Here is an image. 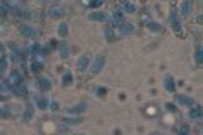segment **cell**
Instances as JSON below:
<instances>
[{
	"instance_id": "19",
	"label": "cell",
	"mask_w": 203,
	"mask_h": 135,
	"mask_svg": "<svg viewBox=\"0 0 203 135\" xmlns=\"http://www.w3.org/2000/svg\"><path fill=\"white\" fill-rule=\"evenodd\" d=\"M105 37L109 41H115V39H117V36L114 34V27H107L105 29Z\"/></svg>"
},
{
	"instance_id": "21",
	"label": "cell",
	"mask_w": 203,
	"mask_h": 135,
	"mask_svg": "<svg viewBox=\"0 0 203 135\" xmlns=\"http://www.w3.org/2000/svg\"><path fill=\"white\" fill-rule=\"evenodd\" d=\"M31 54H32V56H39V54H43V48H41L39 44H34L31 48Z\"/></svg>"
},
{
	"instance_id": "36",
	"label": "cell",
	"mask_w": 203,
	"mask_h": 135,
	"mask_svg": "<svg viewBox=\"0 0 203 135\" xmlns=\"http://www.w3.org/2000/svg\"><path fill=\"white\" fill-rule=\"evenodd\" d=\"M53 2H58V0H53Z\"/></svg>"
},
{
	"instance_id": "24",
	"label": "cell",
	"mask_w": 203,
	"mask_h": 135,
	"mask_svg": "<svg viewBox=\"0 0 203 135\" xmlns=\"http://www.w3.org/2000/svg\"><path fill=\"white\" fill-rule=\"evenodd\" d=\"M147 29H149V31H152V32H159L161 31V25L156 24V22H149L147 24Z\"/></svg>"
},
{
	"instance_id": "28",
	"label": "cell",
	"mask_w": 203,
	"mask_h": 135,
	"mask_svg": "<svg viewBox=\"0 0 203 135\" xmlns=\"http://www.w3.org/2000/svg\"><path fill=\"white\" fill-rule=\"evenodd\" d=\"M64 122H66V123H69V125H78V123H80V118H64Z\"/></svg>"
},
{
	"instance_id": "3",
	"label": "cell",
	"mask_w": 203,
	"mask_h": 135,
	"mask_svg": "<svg viewBox=\"0 0 203 135\" xmlns=\"http://www.w3.org/2000/svg\"><path fill=\"white\" fill-rule=\"evenodd\" d=\"M88 62H90V58L86 56V54H83L80 59H78V62H76V68H78V71L80 73H83V71L88 68Z\"/></svg>"
},
{
	"instance_id": "33",
	"label": "cell",
	"mask_w": 203,
	"mask_h": 135,
	"mask_svg": "<svg viewBox=\"0 0 203 135\" xmlns=\"http://www.w3.org/2000/svg\"><path fill=\"white\" fill-rule=\"evenodd\" d=\"M0 117H7V112H5V110H3V108H0Z\"/></svg>"
},
{
	"instance_id": "27",
	"label": "cell",
	"mask_w": 203,
	"mask_h": 135,
	"mask_svg": "<svg viewBox=\"0 0 203 135\" xmlns=\"http://www.w3.org/2000/svg\"><path fill=\"white\" fill-rule=\"evenodd\" d=\"M5 68H7V59L2 58V59H0V74L5 73Z\"/></svg>"
},
{
	"instance_id": "1",
	"label": "cell",
	"mask_w": 203,
	"mask_h": 135,
	"mask_svg": "<svg viewBox=\"0 0 203 135\" xmlns=\"http://www.w3.org/2000/svg\"><path fill=\"white\" fill-rule=\"evenodd\" d=\"M103 64H105V56H97L93 59V62H92V73L93 74H97V73H100L102 71V68H103Z\"/></svg>"
},
{
	"instance_id": "20",
	"label": "cell",
	"mask_w": 203,
	"mask_h": 135,
	"mask_svg": "<svg viewBox=\"0 0 203 135\" xmlns=\"http://www.w3.org/2000/svg\"><path fill=\"white\" fill-rule=\"evenodd\" d=\"M36 103H37V107H39L41 110H44V108H48V100L44 98V96H39V98L36 100Z\"/></svg>"
},
{
	"instance_id": "5",
	"label": "cell",
	"mask_w": 203,
	"mask_h": 135,
	"mask_svg": "<svg viewBox=\"0 0 203 135\" xmlns=\"http://www.w3.org/2000/svg\"><path fill=\"white\" fill-rule=\"evenodd\" d=\"M20 81H22V74H20L19 71H14V73L10 74V78H9V83L12 84V86H15V84H19Z\"/></svg>"
},
{
	"instance_id": "18",
	"label": "cell",
	"mask_w": 203,
	"mask_h": 135,
	"mask_svg": "<svg viewBox=\"0 0 203 135\" xmlns=\"http://www.w3.org/2000/svg\"><path fill=\"white\" fill-rule=\"evenodd\" d=\"M58 32H59L61 37H66V36H68V25H66L64 22H61L59 27H58Z\"/></svg>"
},
{
	"instance_id": "29",
	"label": "cell",
	"mask_w": 203,
	"mask_h": 135,
	"mask_svg": "<svg viewBox=\"0 0 203 135\" xmlns=\"http://www.w3.org/2000/svg\"><path fill=\"white\" fill-rule=\"evenodd\" d=\"M97 93H98V96H105L107 90H105V88H98V90H97Z\"/></svg>"
},
{
	"instance_id": "9",
	"label": "cell",
	"mask_w": 203,
	"mask_h": 135,
	"mask_svg": "<svg viewBox=\"0 0 203 135\" xmlns=\"http://www.w3.org/2000/svg\"><path fill=\"white\" fill-rule=\"evenodd\" d=\"M171 25H173V31L175 32H180L181 31V24H180V20H178V17H176V12H171Z\"/></svg>"
},
{
	"instance_id": "35",
	"label": "cell",
	"mask_w": 203,
	"mask_h": 135,
	"mask_svg": "<svg viewBox=\"0 0 203 135\" xmlns=\"http://www.w3.org/2000/svg\"><path fill=\"white\" fill-rule=\"evenodd\" d=\"M3 52V44H0V54Z\"/></svg>"
},
{
	"instance_id": "22",
	"label": "cell",
	"mask_w": 203,
	"mask_h": 135,
	"mask_svg": "<svg viewBox=\"0 0 203 135\" xmlns=\"http://www.w3.org/2000/svg\"><path fill=\"white\" fill-rule=\"evenodd\" d=\"M59 56L61 58H66L68 56V44H66V42H61V48H59Z\"/></svg>"
},
{
	"instance_id": "17",
	"label": "cell",
	"mask_w": 203,
	"mask_h": 135,
	"mask_svg": "<svg viewBox=\"0 0 203 135\" xmlns=\"http://www.w3.org/2000/svg\"><path fill=\"white\" fill-rule=\"evenodd\" d=\"M122 10L127 12V14H132V12H135V5H132L129 2H124L122 3Z\"/></svg>"
},
{
	"instance_id": "15",
	"label": "cell",
	"mask_w": 203,
	"mask_h": 135,
	"mask_svg": "<svg viewBox=\"0 0 203 135\" xmlns=\"http://www.w3.org/2000/svg\"><path fill=\"white\" fill-rule=\"evenodd\" d=\"M14 93H17V95H26V84H24V81H20L19 84H15V86H14Z\"/></svg>"
},
{
	"instance_id": "34",
	"label": "cell",
	"mask_w": 203,
	"mask_h": 135,
	"mask_svg": "<svg viewBox=\"0 0 203 135\" xmlns=\"http://www.w3.org/2000/svg\"><path fill=\"white\" fill-rule=\"evenodd\" d=\"M180 132H181V133H185V132H188V127H183V128H180Z\"/></svg>"
},
{
	"instance_id": "14",
	"label": "cell",
	"mask_w": 203,
	"mask_h": 135,
	"mask_svg": "<svg viewBox=\"0 0 203 135\" xmlns=\"http://www.w3.org/2000/svg\"><path fill=\"white\" fill-rule=\"evenodd\" d=\"M20 32H22L24 36H27V37H32L36 34V31L32 27H29V25H22V27H20Z\"/></svg>"
},
{
	"instance_id": "6",
	"label": "cell",
	"mask_w": 203,
	"mask_h": 135,
	"mask_svg": "<svg viewBox=\"0 0 203 135\" xmlns=\"http://www.w3.org/2000/svg\"><path fill=\"white\" fill-rule=\"evenodd\" d=\"M164 88H166L168 91H175L176 90V84H175V79L171 78V76H166V78H164Z\"/></svg>"
},
{
	"instance_id": "7",
	"label": "cell",
	"mask_w": 203,
	"mask_h": 135,
	"mask_svg": "<svg viewBox=\"0 0 203 135\" xmlns=\"http://www.w3.org/2000/svg\"><path fill=\"white\" fill-rule=\"evenodd\" d=\"M32 115H34V107H32L31 103H27L26 105V110H24V120L29 122L32 118Z\"/></svg>"
},
{
	"instance_id": "12",
	"label": "cell",
	"mask_w": 203,
	"mask_h": 135,
	"mask_svg": "<svg viewBox=\"0 0 203 135\" xmlns=\"http://www.w3.org/2000/svg\"><path fill=\"white\" fill-rule=\"evenodd\" d=\"M37 84H39V88H41L43 91H46V90H49V88H51V83H49L46 78H39V79H37Z\"/></svg>"
},
{
	"instance_id": "31",
	"label": "cell",
	"mask_w": 203,
	"mask_h": 135,
	"mask_svg": "<svg viewBox=\"0 0 203 135\" xmlns=\"http://www.w3.org/2000/svg\"><path fill=\"white\" fill-rule=\"evenodd\" d=\"M58 107H59V103H58V101H53V103H51V110H54V112L58 110Z\"/></svg>"
},
{
	"instance_id": "16",
	"label": "cell",
	"mask_w": 203,
	"mask_h": 135,
	"mask_svg": "<svg viewBox=\"0 0 203 135\" xmlns=\"http://www.w3.org/2000/svg\"><path fill=\"white\" fill-rule=\"evenodd\" d=\"M195 59H196V62L200 64L203 61V51H201V44H196V52H195Z\"/></svg>"
},
{
	"instance_id": "32",
	"label": "cell",
	"mask_w": 203,
	"mask_h": 135,
	"mask_svg": "<svg viewBox=\"0 0 203 135\" xmlns=\"http://www.w3.org/2000/svg\"><path fill=\"white\" fill-rule=\"evenodd\" d=\"M5 14H7L5 7H3V5H0V15H5Z\"/></svg>"
},
{
	"instance_id": "11",
	"label": "cell",
	"mask_w": 203,
	"mask_h": 135,
	"mask_svg": "<svg viewBox=\"0 0 203 135\" xmlns=\"http://www.w3.org/2000/svg\"><path fill=\"white\" fill-rule=\"evenodd\" d=\"M85 108H86V103L83 101V103L74 105L73 108H68V113H83V112H85Z\"/></svg>"
},
{
	"instance_id": "8",
	"label": "cell",
	"mask_w": 203,
	"mask_h": 135,
	"mask_svg": "<svg viewBox=\"0 0 203 135\" xmlns=\"http://www.w3.org/2000/svg\"><path fill=\"white\" fill-rule=\"evenodd\" d=\"M90 20H95V22H103V20H107V15H103L102 12H93V14L88 15Z\"/></svg>"
},
{
	"instance_id": "13",
	"label": "cell",
	"mask_w": 203,
	"mask_h": 135,
	"mask_svg": "<svg viewBox=\"0 0 203 135\" xmlns=\"http://www.w3.org/2000/svg\"><path fill=\"white\" fill-rule=\"evenodd\" d=\"M176 101H180V103L186 105V107L193 105V98H188V96H183V95H178V96H176Z\"/></svg>"
},
{
	"instance_id": "26",
	"label": "cell",
	"mask_w": 203,
	"mask_h": 135,
	"mask_svg": "<svg viewBox=\"0 0 203 135\" xmlns=\"http://www.w3.org/2000/svg\"><path fill=\"white\" fill-rule=\"evenodd\" d=\"M61 14H63L61 8H51V10H49V15H51V17H59Z\"/></svg>"
},
{
	"instance_id": "30",
	"label": "cell",
	"mask_w": 203,
	"mask_h": 135,
	"mask_svg": "<svg viewBox=\"0 0 203 135\" xmlns=\"http://www.w3.org/2000/svg\"><path fill=\"white\" fill-rule=\"evenodd\" d=\"M41 68H43V64H39V62H34V64H32V69L34 71H39Z\"/></svg>"
},
{
	"instance_id": "2",
	"label": "cell",
	"mask_w": 203,
	"mask_h": 135,
	"mask_svg": "<svg viewBox=\"0 0 203 135\" xmlns=\"http://www.w3.org/2000/svg\"><path fill=\"white\" fill-rule=\"evenodd\" d=\"M191 8H193V0H183V3L180 7V14L183 17H188L191 14Z\"/></svg>"
},
{
	"instance_id": "23",
	"label": "cell",
	"mask_w": 203,
	"mask_h": 135,
	"mask_svg": "<svg viewBox=\"0 0 203 135\" xmlns=\"http://www.w3.org/2000/svg\"><path fill=\"white\" fill-rule=\"evenodd\" d=\"M200 115H201V108L200 107H193V110L190 112V117H191V118H198Z\"/></svg>"
},
{
	"instance_id": "10",
	"label": "cell",
	"mask_w": 203,
	"mask_h": 135,
	"mask_svg": "<svg viewBox=\"0 0 203 135\" xmlns=\"http://www.w3.org/2000/svg\"><path fill=\"white\" fill-rule=\"evenodd\" d=\"M120 27V34L122 36H129V34L134 32V25L132 24H124V25H119Z\"/></svg>"
},
{
	"instance_id": "4",
	"label": "cell",
	"mask_w": 203,
	"mask_h": 135,
	"mask_svg": "<svg viewBox=\"0 0 203 135\" xmlns=\"http://www.w3.org/2000/svg\"><path fill=\"white\" fill-rule=\"evenodd\" d=\"M10 95H12V90L9 88V84L3 83V81H0V98H2V100H7Z\"/></svg>"
},
{
	"instance_id": "25",
	"label": "cell",
	"mask_w": 203,
	"mask_h": 135,
	"mask_svg": "<svg viewBox=\"0 0 203 135\" xmlns=\"http://www.w3.org/2000/svg\"><path fill=\"white\" fill-rule=\"evenodd\" d=\"M71 79H73L71 73H66V74L63 76V86H68V84H71Z\"/></svg>"
}]
</instances>
